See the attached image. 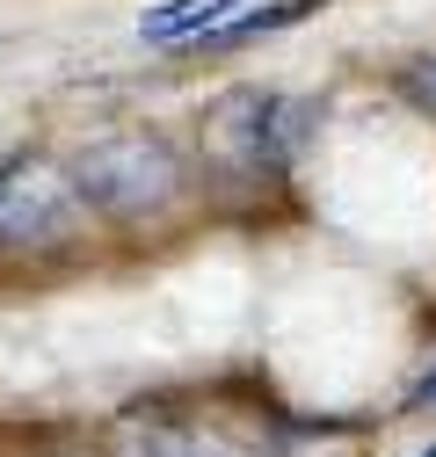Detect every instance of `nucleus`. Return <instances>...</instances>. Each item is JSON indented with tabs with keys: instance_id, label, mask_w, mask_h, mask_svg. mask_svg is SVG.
<instances>
[{
	"instance_id": "nucleus-5",
	"label": "nucleus",
	"mask_w": 436,
	"mask_h": 457,
	"mask_svg": "<svg viewBox=\"0 0 436 457\" xmlns=\"http://www.w3.org/2000/svg\"><path fill=\"white\" fill-rule=\"evenodd\" d=\"M240 8H255V0H168V8H153L138 22V37L146 44H204V37L226 29Z\"/></svg>"
},
{
	"instance_id": "nucleus-8",
	"label": "nucleus",
	"mask_w": 436,
	"mask_h": 457,
	"mask_svg": "<svg viewBox=\"0 0 436 457\" xmlns=\"http://www.w3.org/2000/svg\"><path fill=\"white\" fill-rule=\"evenodd\" d=\"M422 457H436V443H429V450H422Z\"/></svg>"
},
{
	"instance_id": "nucleus-3",
	"label": "nucleus",
	"mask_w": 436,
	"mask_h": 457,
	"mask_svg": "<svg viewBox=\"0 0 436 457\" xmlns=\"http://www.w3.org/2000/svg\"><path fill=\"white\" fill-rule=\"evenodd\" d=\"M80 218V189L51 160H8L0 167V240H59Z\"/></svg>"
},
{
	"instance_id": "nucleus-2",
	"label": "nucleus",
	"mask_w": 436,
	"mask_h": 457,
	"mask_svg": "<svg viewBox=\"0 0 436 457\" xmlns=\"http://www.w3.org/2000/svg\"><path fill=\"white\" fill-rule=\"evenodd\" d=\"M306 131H313V102L277 95V87H240L211 109V153L240 175H269V167L298 160Z\"/></svg>"
},
{
	"instance_id": "nucleus-6",
	"label": "nucleus",
	"mask_w": 436,
	"mask_h": 457,
	"mask_svg": "<svg viewBox=\"0 0 436 457\" xmlns=\"http://www.w3.org/2000/svg\"><path fill=\"white\" fill-rule=\"evenodd\" d=\"M429 407H436V349H429L422 370L407 378V414H429Z\"/></svg>"
},
{
	"instance_id": "nucleus-4",
	"label": "nucleus",
	"mask_w": 436,
	"mask_h": 457,
	"mask_svg": "<svg viewBox=\"0 0 436 457\" xmlns=\"http://www.w3.org/2000/svg\"><path fill=\"white\" fill-rule=\"evenodd\" d=\"M117 457H255V450L218 436V428L168 421V414H124L117 421Z\"/></svg>"
},
{
	"instance_id": "nucleus-1",
	"label": "nucleus",
	"mask_w": 436,
	"mask_h": 457,
	"mask_svg": "<svg viewBox=\"0 0 436 457\" xmlns=\"http://www.w3.org/2000/svg\"><path fill=\"white\" fill-rule=\"evenodd\" d=\"M66 175H73L80 204H95V211H109V218H146V211H160V204H175L182 160H175V145L160 138V131H117V138L80 145Z\"/></svg>"
},
{
	"instance_id": "nucleus-7",
	"label": "nucleus",
	"mask_w": 436,
	"mask_h": 457,
	"mask_svg": "<svg viewBox=\"0 0 436 457\" xmlns=\"http://www.w3.org/2000/svg\"><path fill=\"white\" fill-rule=\"evenodd\" d=\"M407 87H415V95H422V102L436 109V51H429V59H415V66H407Z\"/></svg>"
}]
</instances>
